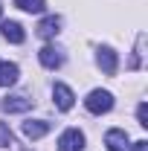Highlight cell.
I'll use <instances>...</instances> for the list:
<instances>
[{
  "instance_id": "7a4b0ae2",
  "label": "cell",
  "mask_w": 148,
  "mask_h": 151,
  "mask_svg": "<svg viewBox=\"0 0 148 151\" xmlns=\"http://www.w3.org/2000/svg\"><path fill=\"white\" fill-rule=\"evenodd\" d=\"M58 151H84V134L78 128H67L58 137Z\"/></svg>"
},
{
  "instance_id": "277c9868",
  "label": "cell",
  "mask_w": 148,
  "mask_h": 151,
  "mask_svg": "<svg viewBox=\"0 0 148 151\" xmlns=\"http://www.w3.org/2000/svg\"><path fill=\"white\" fill-rule=\"evenodd\" d=\"M96 64H99L108 76H113L116 67H119V58H116V52H113L111 47H99V50H96Z\"/></svg>"
},
{
  "instance_id": "3957f363",
  "label": "cell",
  "mask_w": 148,
  "mask_h": 151,
  "mask_svg": "<svg viewBox=\"0 0 148 151\" xmlns=\"http://www.w3.org/2000/svg\"><path fill=\"white\" fill-rule=\"evenodd\" d=\"M38 61H41L47 70H58V67L64 64V52H61L58 47H52V44H47V47L38 52Z\"/></svg>"
},
{
  "instance_id": "9c48e42d",
  "label": "cell",
  "mask_w": 148,
  "mask_h": 151,
  "mask_svg": "<svg viewBox=\"0 0 148 151\" xmlns=\"http://www.w3.org/2000/svg\"><path fill=\"white\" fill-rule=\"evenodd\" d=\"M105 145H108V151H125L128 148V134L122 128H111L105 134Z\"/></svg>"
},
{
  "instance_id": "8992f818",
  "label": "cell",
  "mask_w": 148,
  "mask_h": 151,
  "mask_svg": "<svg viewBox=\"0 0 148 151\" xmlns=\"http://www.w3.org/2000/svg\"><path fill=\"white\" fill-rule=\"evenodd\" d=\"M20 131H23L26 139H41L44 134H50V122L47 119H26L20 125Z\"/></svg>"
},
{
  "instance_id": "4fadbf2b",
  "label": "cell",
  "mask_w": 148,
  "mask_h": 151,
  "mask_svg": "<svg viewBox=\"0 0 148 151\" xmlns=\"http://www.w3.org/2000/svg\"><path fill=\"white\" fill-rule=\"evenodd\" d=\"M142 47H145V35H137V55L131 58V70H139L142 67Z\"/></svg>"
},
{
  "instance_id": "30bf717a",
  "label": "cell",
  "mask_w": 148,
  "mask_h": 151,
  "mask_svg": "<svg viewBox=\"0 0 148 151\" xmlns=\"http://www.w3.org/2000/svg\"><path fill=\"white\" fill-rule=\"evenodd\" d=\"M0 29H3V38L12 41V44H23V38H26V32H23V26H20L18 20H6Z\"/></svg>"
},
{
  "instance_id": "ac0fdd59",
  "label": "cell",
  "mask_w": 148,
  "mask_h": 151,
  "mask_svg": "<svg viewBox=\"0 0 148 151\" xmlns=\"http://www.w3.org/2000/svg\"><path fill=\"white\" fill-rule=\"evenodd\" d=\"M0 12H3V6H0Z\"/></svg>"
},
{
  "instance_id": "52a82bcc",
  "label": "cell",
  "mask_w": 148,
  "mask_h": 151,
  "mask_svg": "<svg viewBox=\"0 0 148 151\" xmlns=\"http://www.w3.org/2000/svg\"><path fill=\"white\" fill-rule=\"evenodd\" d=\"M38 38H44V41H50V38H55L58 32H61V18L58 15H47V18L38 23Z\"/></svg>"
},
{
  "instance_id": "8fae6325",
  "label": "cell",
  "mask_w": 148,
  "mask_h": 151,
  "mask_svg": "<svg viewBox=\"0 0 148 151\" xmlns=\"http://www.w3.org/2000/svg\"><path fill=\"white\" fill-rule=\"evenodd\" d=\"M18 64H9V61H0V87H12L15 81H18Z\"/></svg>"
},
{
  "instance_id": "e0dca14e",
  "label": "cell",
  "mask_w": 148,
  "mask_h": 151,
  "mask_svg": "<svg viewBox=\"0 0 148 151\" xmlns=\"http://www.w3.org/2000/svg\"><path fill=\"white\" fill-rule=\"evenodd\" d=\"M23 151H32V148H23Z\"/></svg>"
},
{
  "instance_id": "9a60e30c",
  "label": "cell",
  "mask_w": 148,
  "mask_h": 151,
  "mask_svg": "<svg viewBox=\"0 0 148 151\" xmlns=\"http://www.w3.org/2000/svg\"><path fill=\"white\" fill-rule=\"evenodd\" d=\"M137 119H139V125H142V128L148 125V105H145V102L137 108Z\"/></svg>"
},
{
  "instance_id": "5b68a950",
  "label": "cell",
  "mask_w": 148,
  "mask_h": 151,
  "mask_svg": "<svg viewBox=\"0 0 148 151\" xmlns=\"http://www.w3.org/2000/svg\"><path fill=\"white\" fill-rule=\"evenodd\" d=\"M32 105H35V99H29V96H23V93L3 99V111L6 113H23V111H29Z\"/></svg>"
},
{
  "instance_id": "ba28073f",
  "label": "cell",
  "mask_w": 148,
  "mask_h": 151,
  "mask_svg": "<svg viewBox=\"0 0 148 151\" xmlns=\"http://www.w3.org/2000/svg\"><path fill=\"white\" fill-rule=\"evenodd\" d=\"M52 99H55V108H58V111H70V108H73V102H75L73 90H70L67 84H61V81L52 87Z\"/></svg>"
},
{
  "instance_id": "7c38bea8",
  "label": "cell",
  "mask_w": 148,
  "mask_h": 151,
  "mask_svg": "<svg viewBox=\"0 0 148 151\" xmlns=\"http://www.w3.org/2000/svg\"><path fill=\"white\" fill-rule=\"evenodd\" d=\"M15 6L23 9V12H35V15H41V12L47 9V0H15Z\"/></svg>"
},
{
  "instance_id": "5bb4252c",
  "label": "cell",
  "mask_w": 148,
  "mask_h": 151,
  "mask_svg": "<svg viewBox=\"0 0 148 151\" xmlns=\"http://www.w3.org/2000/svg\"><path fill=\"white\" fill-rule=\"evenodd\" d=\"M0 145H3V148L15 145V134L9 131V125H6V122H0Z\"/></svg>"
},
{
  "instance_id": "6da1fadb",
  "label": "cell",
  "mask_w": 148,
  "mask_h": 151,
  "mask_svg": "<svg viewBox=\"0 0 148 151\" xmlns=\"http://www.w3.org/2000/svg\"><path fill=\"white\" fill-rule=\"evenodd\" d=\"M84 108L96 116H102V113H108L113 108V96L108 90H90V96L84 99Z\"/></svg>"
},
{
  "instance_id": "2e32d148",
  "label": "cell",
  "mask_w": 148,
  "mask_h": 151,
  "mask_svg": "<svg viewBox=\"0 0 148 151\" xmlns=\"http://www.w3.org/2000/svg\"><path fill=\"white\" fill-rule=\"evenodd\" d=\"M131 151H148V142H145V139H139V142H134V148H131Z\"/></svg>"
}]
</instances>
